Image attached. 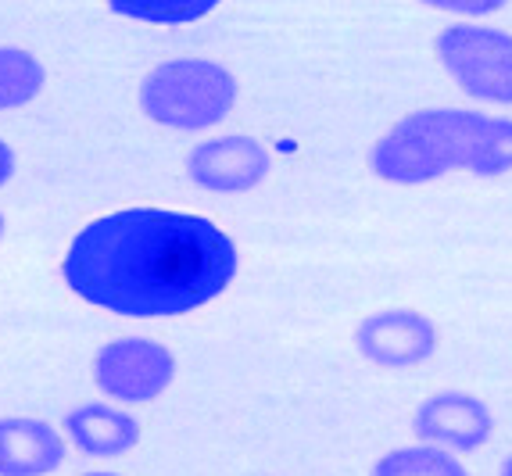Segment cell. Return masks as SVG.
<instances>
[{
    "label": "cell",
    "mask_w": 512,
    "mask_h": 476,
    "mask_svg": "<svg viewBox=\"0 0 512 476\" xmlns=\"http://www.w3.org/2000/svg\"><path fill=\"white\" fill-rule=\"evenodd\" d=\"M412 434L423 444H437L455 455L480 451L495 434V416L484 398L466 391H437L430 394L412 416Z\"/></svg>",
    "instance_id": "cell-8"
},
{
    "label": "cell",
    "mask_w": 512,
    "mask_h": 476,
    "mask_svg": "<svg viewBox=\"0 0 512 476\" xmlns=\"http://www.w3.org/2000/svg\"><path fill=\"white\" fill-rule=\"evenodd\" d=\"M502 476H512V455H509V459L502 462Z\"/></svg>",
    "instance_id": "cell-16"
},
{
    "label": "cell",
    "mask_w": 512,
    "mask_h": 476,
    "mask_svg": "<svg viewBox=\"0 0 512 476\" xmlns=\"http://www.w3.org/2000/svg\"><path fill=\"white\" fill-rule=\"evenodd\" d=\"M441 344L434 319L419 308H380L355 326V348L384 373H409L430 362Z\"/></svg>",
    "instance_id": "cell-6"
},
{
    "label": "cell",
    "mask_w": 512,
    "mask_h": 476,
    "mask_svg": "<svg viewBox=\"0 0 512 476\" xmlns=\"http://www.w3.org/2000/svg\"><path fill=\"white\" fill-rule=\"evenodd\" d=\"M222 0H108V8L133 22H151V26H183L197 18L212 15Z\"/></svg>",
    "instance_id": "cell-13"
},
{
    "label": "cell",
    "mask_w": 512,
    "mask_h": 476,
    "mask_svg": "<svg viewBox=\"0 0 512 476\" xmlns=\"http://www.w3.org/2000/svg\"><path fill=\"white\" fill-rule=\"evenodd\" d=\"M419 4L452 18H466V22H484L487 15H498L509 0H419Z\"/></svg>",
    "instance_id": "cell-14"
},
{
    "label": "cell",
    "mask_w": 512,
    "mask_h": 476,
    "mask_svg": "<svg viewBox=\"0 0 512 476\" xmlns=\"http://www.w3.org/2000/svg\"><path fill=\"white\" fill-rule=\"evenodd\" d=\"M176 380V355L151 337H119L97 348L94 383L122 405H151Z\"/></svg>",
    "instance_id": "cell-5"
},
{
    "label": "cell",
    "mask_w": 512,
    "mask_h": 476,
    "mask_svg": "<svg viewBox=\"0 0 512 476\" xmlns=\"http://www.w3.org/2000/svg\"><path fill=\"white\" fill-rule=\"evenodd\" d=\"M79 476H119V473H79Z\"/></svg>",
    "instance_id": "cell-18"
},
{
    "label": "cell",
    "mask_w": 512,
    "mask_h": 476,
    "mask_svg": "<svg viewBox=\"0 0 512 476\" xmlns=\"http://www.w3.org/2000/svg\"><path fill=\"white\" fill-rule=\"evenodd\" d=\"M237 104V79L208 58H172L140 83V111L165 129L201 133L219 126Z\"/></svg>",
    "instance_id": "cell-3"
},
{
    "label": "cell",
    "mask_w": 512,
    "mask_h": 476,
    "mask_svg": "<svg viewBox=\"0 0 512 476\" xmlns=\"http://www.w3.org/2000/svg\"><path fill=\"white\" fill-rule=\"evenodd\" d=\"M373 476H470L466 466L455 459V451L437 448V444H409V448L387 451L376 459Z\"/></svg>",
    "instance_id": "cell-12"
},
{
    "label": "cell",
    "mask_w": 512,
    "mask_h": 476,
    "mask_svg": "<svg viewBox=\"0 0 512 476\" xmlns=\"http://www.w3.org/2000/svg\"><path fill=\"white\" fill-rule=\"evenodd\" d=\"M4 230H8V222H4V212H0V240H4Z\"/></svg>",
    "instance_id": "cell-17"
},
{
    "label": "cell",
    "mask_w": 512,
    "mask_h": 476,
    "mask_svg": "<svg viewBox=\"0 0 512 476\" xmlns=\"http://www.w3.org/2000/svg\"><path fill=\"white\" fill-rule=\"evenodd\" d=\"M47 83V68L22 47H0V111H15L36 101Z\"/></svg>",
    "instance_id": "cell-11"
},
{
    "label": "cell",
    "mask_w": 512,
    "mask_h": 476,
    "mask_svg": "<svg viewBox=\"0 0 512 476\" xmlns=\"http://www.w3.org/2000/svg\"><path fill=\"white\" fill-rule=\"evenodd\" d=\"M273 169V158L255 136H212L190 147L187 179L212 194H244L255 190Z\"/></svg>",
    "instance_id": "cell-7"
},
{
    "label": "cell",
    "mask_w": 512,
    "mask_h": 476,
    "mask_svg": "<svg viewBox=\"0 0 512 476\" xmlns=\"http://www.w3.org/2000/svg\"><path fill=\"white\" fill-rule=\"evenodd\" d=\"M437 65L462 94L491 108H512V33L487 22H452L434 40Z\"/></svg>",
    "instance_id": "cell-4"
},
{
    "label": "cell",
    "mask_w": 512,
    "mask_h": 476,
    "mask_svg": "<svg viewBox=\"0 0 512 476\" xmlns=\"http://www.w3.org/2000/svg\"><path fill=\"white\" fill-rule=\"evenodd\" d=\"M65 434L79 451L94 459H122L140 444V423L122 408L86 401L65 416Z\"/></svg>",
    "instance_id": "cell-10"
},
{
    "label": "cell",
    "mask_w": 512,
    "mask_h": 476,
    "mask_svg": "<svg viewBox=\"0 0 512 476\" xmlns=\"http://www.w3.org/2000/svg\"><path fill=\"white\" fill-rule=\"evenodd\" d=\"M369 172L394 187H423L448 172L498 179L512 172V119L480 108H419L369 151Z\"/></svg>",
    "instance_id": "cell-2"
},
{
    "label": "cell",
    "mask_w": 512,
    "mask_h": 476,
    "mask_svg": "<svg viewBox=\"0 0 512 476\" xmlns=\"http://www.w3.org/2000/svg\"><path fill=\"white\" fill-rule=\"evenodd\" d=\"M65 462V441L51 423L29 416L0 419V476H47Z\"/></svg>",
    "instance_id": "cell-9"
},
{
    "label": "cell",
    "mask_w": 512,
    "mask_h": 476,
    "mask_svg": "<svg viewBox=\"0 0 512 476\" xmlns=\"http://www.w3.org/2000/svg\"><path fill=\"white\" fill-rule=\"evenodd\" d=\"M15 176V151H11L8 140H0V187Z\"/></svg>",
    "instance_id": "cell-15"
},
{
    "label": "cell",
    "mask_w": 512,
    "mask_h": 476,
    "mask_svg": "<svg viewBox=\"0 0 512 476\" xmlns=\"http://www.w3.org/2000/svg\"><path fill=\"white\" fill-rule=\"evenodd\" d=\"M237 269L230 233L201 215L165 208L94 219L61 262L72 294L126 319H176L205 308L230 287Z\"/></svg>",
    "instance_id": "cell-1"
}]
</instances>
